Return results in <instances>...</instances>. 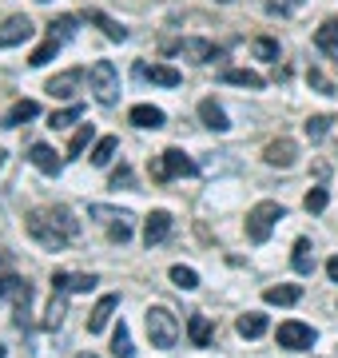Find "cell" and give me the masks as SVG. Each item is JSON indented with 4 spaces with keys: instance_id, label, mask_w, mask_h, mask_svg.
Instances as JSON below:
<instances>
[{
    "instance_id": "6da1fadb",
    "label": "cell",
    "mask_w": 338,
    "mask_h": 358,
    "mask_svg": "<svg viewBox=\"0 0 338 358\" xmlns=\"http://www.w3.org/2000/svg\"><path fill=\"white\" fill-rule=\"evenodd\" d=\"M24 231L44 247V251H64V247L80 235V223L72 219L68 207H48V211H32V215L24 219Z\"/></svg>"
},
{
    "instance_id": "7a4b0ae2",
    "label": "cell",
    "mask_w": 338,
    "mask_h": 358,
    "mask_svg": "<svg viewBox=\"0 0 338 358\" xmlns=\"http://www.w3.org/2000/svg\"><path fill=\"white\" fill-rule=\"evenodd\" d=\"M283 215H286L283 203H274V199L255 203L247 211V239H251V243H267V239H271V231H274V223H279Z\"/></svg>"
},
{
    "instance_id": "3957f363",
    "label": "cell",
    "mask_w": 338,
    "mask_h": 358,
    "mask_svg": "<svg viewBox=\"0 0 338 358\" xmlns=\"http://www.w3.org/2000/svg\"><path fill=\"white\" fill-rule=\"evenodd\" d=\"M147 338L159 350H171V346L179 343V319L168 307H147Z\"/></svg>"
},
{
    "instance_id": "277c9868",
    "label": "cell",
    "mask_w": 338,
    "mask_h": 358,
    "mask_svg": "<svg viewBox=\"0 0 338 358\" xmlns=\"http://www.w3.org/2000/svg\"><path fill=\"white\" fill-rule=\"evenodd\" d=\"M88 84H91V96L104 103V108H112L119 100V68L112 60H96L88 72Z\"/></svg>"
},
{
    "instance_id": "5b68a950",
    "label": "cell",
    "mask_w": 338,
    "mask_h": 358,
    "mask_svg": "<svg viewBox=\"0 0 338 358\" xmlns=\"http://www.w3.org/2000/svg\"><path fill=\"white\" fill-rule=\"evenodd\" d=\"M191 171H196V164L187 159L183 148H168L156 159V179H179V176H191Z\"/></svg>"
},
{
    "instance_id": "8992f818",
    "label": "cell",
    "mask_w": 338,
    "mask_h": 358,
    "mask_svg": "<svg viewBox=\"0 0 338 358\" xmlns=\"http://www.w3.org/2000/svg\"><path fill=\"white\" fill-rule=\"evenodd\" d=\"M279 346H286V350H307V346H314V327H307V322L291 319L279 327Z\"/></svg>"
},
{
    "instance_id": "52a82bcc",
    "label": "cell",
    "mask_w": 338,
    "mask_h": 358,
    "mask_svg": "<svg viewBox=\"0 0 338 358\" xmlns=\"http://www.w3.org/2000/svg\"><path fill=\"white\" fill-rule=\"evenodd\" d=\"M32 32H36V28H32L28 16H8V20L0 24V48H16V44H24Z\"/></svg>"
},
{
    "instance_id": "ba28073f",
    "label": "cell",
    "mask_w": 338,
    "mask_h": 358,
    "mask_svg": "<svg viewBox=\"0 0 338 358\" xmlns=\"http://www.w3.org/2000/svg\"><path fill=\"white\" fill-rule=\"evenodd\" d=\"M96 287V275H72V271H56L52 291L56 294H88Z\"/></svg>"
},
{
    "instance_id": "9c48e42d",
    "label": "cell",
    "mask_w": 338,
    "mask_h": 358,
    "mask_svg": "<svg viewBox=\"0 0 338 358\" xmlns=\"http://www.w3.org/2000/svg\"><path fill=\"white\" fill-rule=\"evenodd\" d=\"M135 76L152 80V84H159V88H179L183 84V76L171 64H135Z\"/></svg>"
},
{
    "instance_id": "30bf717a",
    "label": "cell",
    "mask_w": 338,
    "mask_h": 358,
    "mask_svg": "<svg viewBox=\"0 0 338 358\" xmlns=\"http://www.w3.org/2000/svg\"><path fill=\"white\" fill-rule=\"evenodd\" d=\"M28 164L36 167V171H44V176H60L64 159H60L48 143H32V148H28Z\"/></svg>"
},
{
    "instance_id": "8fae6325",
    "label": "cell",
    "mask_w": 338,
    "mask_h": 358,
    "mask_svg": "<svg viewBox=\"0 0 338 358\" xmlns=\"http://www.w3.org/2000/svg\"><path fill=\"white\" fill-rule=\"evenodd\" d=\"M263 159H267L271 167H295L299 148H295V140H271L267 148H263Z\"/></svg>"
},
{
    "instance_id": "7c38bea8",
    "label": "cell",
    "mask_w": 338,
    "mask_h": 358,
    "mask_svg": "<svg viewBox=\"0 0 338 358\" xmlns=\"http://www.w3.org/2000/svg\"><path fill=\"white\" fill-rule=\"evenodd\" d=\"M116 307H119V294H104L96 307H91V315H88V334H100L112 322V315H116Z\"/></svg>"
},
{
    "instance_id": "4fadbf2b",
    "label": "cell",
    "mask_w": 338,
    "mask_h": 358,
    "mask_svg": "<svg viewBox=\"0 0 338 358\" xmlns=\"http://www.w3.org/2000/svg\"><path fill=\"white\" fill-rule=\"evenodd\" d=\"M0 299H13L16 310H28V303H32V287H28L24 279H16V275H4V279H0Z\"/></svg>"
},
{
    "instance_id": "5bb4252c",
    "label": "cell",
    "mask_w": 338,
    "mask_h": 358,
    "mask_svg": "<svg viewBox=\"0 0 338 358\" xmlns=\"http://www.w3.org/2000/svg\"><path fill=\"white\" fill-rule=\"evenodd\" d=\"M168 235H171V215H168V211H152L147 223H143V243L156 247V243H163Z\"/></svg>"
},
{
    "instance_id": "9a60e30c",
    "label": "cell",
    "mask_w": 338,
    "mask_h": 358,
    "mask_svg": "<svg viewBox=\"0 0 338 358\" xmlns=\"http://www.w3.org/2000/svg\"><path fill=\"white\" fill-rule=\"evenodd\" d=\"M302 299V287H295V282H279V287H267L263 291V303L267 307H295Z\"/></svg>"
},
{
    "instance_id": "2e32d148",
    "label": "cell",
    "mask_w": 338,
    "mask_h": 358,
    "mask_svg": "<svg viewBox=\"0 0 338 358\" xmlns=\"http://www.w3.org/2000/svg\"><path fill=\"white\" fill-rule=\"evenodd\" d=\"M80 80H84V72H80V68H68V72H60V76L48 80V92H52L56 100H68V96H76Z\"/></svg>"
},
{
    "instance_id": "e0dca14e",
    "label": "cell",
    "mask_w": 338,
    "mask_h": 358,
    "mask_svg": "<svg viewBox=\"0 0 338 358\" xmlns=\"http://www.w3.org/2000/svg\"><path fill=\"white\" fill-rule=\"evenodd\" d=\"M199 120H203V128H211V131H231V120H227V112H223L215 100H199Z\"/></svg>"
},
{
    "instance_id": "ac0fdd59",
    "label": "cell",
    "mask_w": 338,
    "mask_h": 358,
    "mask_svg": "<svg viewBox=\"0 0 338 358\" xmlns=\"http://www.w3.org/2000/svg\"><path fill=\"white\" fill-rule=\"evenodd\" d=\"M179 52H183V56H191L196 64H211V60H219V56H223V52L215 48V44H207V40H183Z\"/></svg>"
},
{
    "instance_id": "d6986e66",
    "label": "cell",
    "mask_w": 338,
    "mask_h": 358,
    "mask_svg": "<svg viewBox=\"0 0 338 358\" xmlns=\"http://www.w3.org/2000/svg\"><path fill=\"white\" fill-rule=\"evenodd\" d=\"M131 124H135V128H163V124H168V115L159 112V108H152V103H135V108H131Z\"/></svg>"
},
{
    "instance_id": "ffe728a7",
    "label": "cell",
    "mask_w": 338,
    "mask_h": 358,
    "mask_svg": "<svg viewBox=\"0 0 338 358\" xmlns=\"http://www.w3.org/2000/svg\"><path fill=\"white\" fill-rule=\"evenodd\" d=\"M36 115H40L36 100H16L13 108H8V115H4V128H20V124H28V120H36Z\"/></svg>"
},
{
    "instance_id": "44dd1931",
    "label": "cell",
    "mask_w": 338,
    "mask_h": 358,
    "mask_svg": "<svg viewBox=\"0 0 338 358\" xmlns=\"http://www.w3.org/2000/svg\"><path fill=\"white\" fill-rule=\"evenodd\" d=\"M223 80H227V84H235V88H251V92H259L263 84H267V80H263L259 72H251V68H227V72H223Z\"/></svg>"
},
{
    "instance_id": "7402d4cb",
    "label": "cell",
    "mask_w": 338,
    "mask_h": 358,
    "mask_svg": "<svg viewBox=\"0 0 338 358\" xmlns=\"http://www.w3.org/2000/svg\"><path fill=\"white\" fill-rule=\"evenodd\" d=\"M235 331L243 334V338H259V334L267 331V315H259V310H247V315H239Z\"/></svg>"
},
{
    "instance_id": "603a6c76",
    "label": "cell",
    "mask_w": 338,
    "mask_h": 358,
    "mask_svg": "<svg viewBox=\"0 0 338 358\" xmlns=\"http://www.w3.org/2000/svg\"><path fill=\"white\" fill-rule=\"evenodd\" d=\"M291 267L299 271V275H311V271H314V247H311V239H299V243H295Z\"/></svg>"
},
{
    "instance_id": "cb8c5ba5",
    "label": "cell",
    "mask_w": 338,
    "mask_h": 358,
    "mask_svg": "<svg viewBox=\"0 0 338 358\" xmlns=\"http://www.w3.org/2000/svg\"><path fill=\"white\" fill-rule=\"evenodd\" d=\"M88 20H91V24L104 28V36H108V40H116V44H124V40H128V28L116 24L112 16H104V13H88Z\"/></svg>"
},
{
    "instance_id": "d4e9b609",
    "label": "cell",
    "mask_w": 338,
    "mask_h": 358,
    "mask_svg": "<svg viewBox=\"0 0 338 358\" xmlns=\"http://www.w3.org/2000/svg\"><path fill=\"white\" fill-rule=\"evenodd\" d=\"M116 148H119L116 136H104V140H96V148H91V164H96V167H108V164H112V155H116Z\"/></svg>"
},
{
    "instance_id": "484cf974",
    "label": "cell",
    "mask_w": 338,
    "mask_h": 358,
    "mask_svg": "<svg viewBox=\"0 0 338 358\" xmlns=\"http://www.w3.org/2000/svg\"><path fill=\"white\" fill-rule=\"evenodd\" d=\"M187 334H191V343H196V346H207L211 343V319H207V315H191Z\"/></svg>"
},
{
    "instance_id": "4316f807",
    "label": "cell",
    "mask_w": 338,
    "mask_h": 358,
    "mask_svg": "<svg viewBox=\"0 0 338 358\" xmlns=\"http://www.w3.org/2000/svg\"><path fill=\"white\" fill-rule=\"evenodd\" d=\"M314 44H318L323 52H330V56H335V52H338V20H326V24L314 32Z\"/></svg>"
},
{
    "instance_id": "83f0119b",
    "label": "cell",
    "mask_w": 338,
    "mask_h": 358,
    "mask_svg": "<svg viewBox=\"0 0 338 358\" xmlns=\"http://www.w3.org/2000/svg\"><path fill=\"white\" fill-rule=\"evenodd\" d=\"M80 115H84V103H72V108H60V112H52V115H48V128H52V131H60V128H68V124H76Z\"/></svg>"
},
{
    "instance_id": "f1b7e54d",
    "label": "cell",
    "mask_w": 338,
    "mask_h": 358,
    "mask_svg": "<svg viewBox=\"0 0 338 358\" xmlns=\"http://www.w3.org/2000/svg\"><path fill=\"white\" fill-rule=\"evenodd\" d=\"M91 140H96V128H91V124H80V131L72 136V143H68V159H80Z\"/></svg>"
},
{
    "instance_id": "f546056e",
    "label": "cell",
    "mask_w": 338,
    "mask_h": 358,
    "mask_svg": "<svg viewBox=\"0 0 338 358\" xmlns=\"http://www.w3.org/2000/svg\"><path fill=\"white\" fill-rule=\"evenodd\" d=\"M112 355H116V358H135V346H131V334H128L124 322H119L116 334H112Z\"/></svg>"
},
{
    "instance_id": "4dcf8cb0",
    "label": "cell",
    "mask_w": 338,
    "mask_h": 358,
    "mask_svg": "<svg viewBox=\"0 0 338 358\" xmlns=\"http://www.w3.org/2000/svg\"><path fill=\"white\" fill-rule=\"evenodd\" d=\"M168 275H171V282H175L179 291H196V287H199V275H196L191 267H183V263H175Z\"/></svg>"
},
{
    "instance_id": "1f68e13d",
    "label": "cell",
    "mask_w": 338,
    "mask_h": 358,
    "mask_svg": "<svg viewBox=\"0 0 338 358\" xmlns=\"http://www.w3.org/2000/svg\"><path fill=\"white\" fill-rule=\"evenodd\" d=\"M64 315H68V299H64V294H52V303H48V315H44V327H48V331H56V327L64 322Z\"/></svg>"
},
{
    "instance_id": "d6a6232c",
    "label": "cell",
    "mask_w": 338,
    "mask_h": 358,
    "mask_svg": "<svg viewBox=\"0 0 338 358\" xmlns=\"http://www.w3.org/2000/svg\"><path fill=\"white\" fill-rule=\"evenodd\" d=\"M52 40H72L80 32V16H60V20H52Z\"/></svg>"
},
{
    "instance_id": "836d02e7",
    "label": "cell",
    "mask_w": 338,
    "mask_h": 358,
    "mask_svg": "<svg viewBox=\"0 0 338 358\" xmlns=\"http://www.w3.org/2000/svg\"><path fill=\"white\" fill-rule=\"evenodd\" d=\"M326 203H330V192H326V187H311V192H307V199H302V207H307L311 215H323Z\"/></svg>"
},
{
    "instance_id": "e575fe53",
    "label": "cell",
    "mask_w": 338,
    "mask_h": 358,
    "mask_svg": "<svg viewBox=\"0 0 338 358\" xmlns=\"http://www.w3.org/2000/svg\"><path fill=\"white\" fill-rule=\"evenodd\" d=\"M56 52H60V40H44V44H40V48L28 56V64H32V68H44L48 60H56Z\"/></svg>"
},
{
    "instance_id": "d590c367",
    "label": "cell",
    "mask_w": 338,
    "mask_h": 358,
    "mask_svg": "<svg viewBox=\"0 0 338 358\" xmlns=\"http://www.w3.org/2000/svg\"><path fill=\"white\" fill-rule=\"evenodd\" d=\"M330 124H335L330 115H311V120L302 124V128H307V140H311V143H318V140L326 136V131H330Z\"/></svg>"
},
{
    "instance_id": "8d00e7d4",
    "label": "cell",
    "mask_w": 338,
    "mask_h": 358,
    "mask_svg": "<svg viewBox=\"0 0 338 358\" xmlns=\"http://www.w3.org/2000/svg\"><path fill=\"white\" fill-rule=\"evenodd\" d=\"M108 235H112V243H128L131 239V215L128 211H124L116 223H108Z\"/></svg>"
},
{
    "instance_id": "74e56055",
    "label": "cell",
    "mask_w": 338,
    "mask_h": 358,
    "mask_svg": "<svg viewBox=\"0 0 338 358\" xmlns=\"http://www.w3.org/2000/svg\"><path fill=\"white\" fill-rule=\"evenodd\" d=\"M255 56H259V60H279V44H274L271 36H259L255 40Z\"/></svg>"
},
{
    "instance_id": "f35d334b",
    "label": "cell",
    "mask_w": 338,
    "mask_h": 358,
    "mask_svg": "<svg viewBox=\"0 0 338 358\" xmlns=\"http://www.w3.org/2000/svg\"><path fill=\"white\" fill-rule=\"evenodd\" d=\"M307 80H311V88H318L323 96H335V84H330V80H326L318 68H311V72H307Z\"/></svg>"
},
{
    "instance_id": "ab89813d",
    "label": "cell",
    "mask_w": 338,
    "mask_h": 358,
    "mask_svg": "<svg viewBox=\"0 0 338 358\" xmlns=\"http://www.w3.org/2000/svg\"><path fill=\"white\" fill-rule=\"evenodd\" d=\"M112 187H131V167H119V171H112Z\"/></svg>"
},
{
    "instance_id": "60d3db41",
    "label": "cell",
    "mask_w": 338,
    "mask_h": 358,
    "mask_svg": "<svg viewBox=\"0 0 338 358\" xmlns=\"http://www.w3.org/2000/svg\"><path fill=\"white\" fill-rule=\"evenodd\" d=\"M326 275H330V282H338V255L326 259Z\"/></svg>"
},
{
    "instance_id": "b9f144b4",
    "label": "cell",
    "mask_w": 338,
    "mask_h": 358,
    "mask_svg": "<svg viewBox=\"0 0 338 358\" xmlns=\"http://www.w3.org/2000/svg\"><path fill=\"white\" fill-rule=\"evenodd\" d=\"M76 358H96V355H88V350H84V355H76Z\"/></svg>"
},
{
    "instance_id": "7bdbcfd3",
    "label": "cell",
    "mask_w": 338,
    "mask_h": 358,
    "mask_svg": "<svg viewBox=\"0 0 338 358\" xmlns=\"http://www.w3.org/2000/svg\"><path fill=\"white\" fill-rule=\"evenodd\" d=\"M219 4H231V0H219Z\"/></svg>"
},
{
    "instance_id": "ee69618b",
    "label": "cell",
    "mask_w": 338,
    "mask_h": 358,
    "mask_svg": "<svg viewBox=\"0 0 338 358\" xmlns=\"http://www.w3.org/2000/svg\"><path fill=\"white\" fill-rule=\"evenodd\" d=\"M0 358H4V346H0Z\"/></svg>"
},
{
    "instance_id": "f6af8a7d",
    "label": "cell",
    "mask_w": 338,
    "mask_h": 358,
    "mask_svg": "<svg viewBox=\"0 0 338 358\" xmlns=\"http://www.w3.org/2000/svg\"><path fill=\"white\" fill-rule=\"evenodd\" d=\"M40 4H48V0H40Z\"/></svg>"
},
{
    "instance_id": "bcb514c9",
    "label": "cell",
    "mask_w": 338,
    "mask_h": 358,
    "mask_svg": "<svg viewBox=\"0 0 338 358\" xmlns=\"http://www.w3.org/2000/svg\"><path fill=\"white\" fill-rule=\"evenodd\" d=\"M295 4H299V0H295Z\"/></svg>"
}]
</instances>
